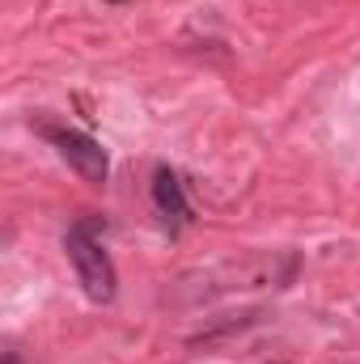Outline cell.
Wrapping results in <instances>:
<instances>
[{"mask_svg":"<svg viewBox=\"0 0 360 364\" xmlns=\"http://www.w3.org/2000/svg\"><path fill=\"white\" fill-rule=\"evenodd\" d=\"M51 136V144L60 149V157L81 174V178L90 182V186H102L106 182V174H110V157H106V149L93 140V136H85V132H47Z\"/></svg>","mask_w":360,"mask_h":364,"instance_id":"7a4b0ae2","label":"cell"},{"mask_svg":"<svg viewBox=\"0 0 360 364\" xmlns=\"http://www.w3.org/2000/svg\"><path fill=\"white\" fill-rule=\"evenodd\" d=\"M153 199H157V208L166 212V216H174V220H186L191 216V203H186V195H182V182L174 170H157L153 174Z\"/></svg>","mask_w":360,"mask_h":364,"instance_id":"3957f363","label":"cell"},{"mask_svg":"<svg viewBox=\"0 0 360 364\" xmlns=\"http://www.w3.org/2000/svg\"><path fill=\"white\" fill-rule=\"evenodd\" d=\"M64 250H68V259H73V267H77V279H81L85 296L97 301V305L115 301V288H119L115 263H110V255L97 246V237H93L85 225H73V229L64 233Z\"/></svg>","mask_w":360,"mask_h":364,"instance_id":"6da1fadb","label":"cell"}]
</instances>
